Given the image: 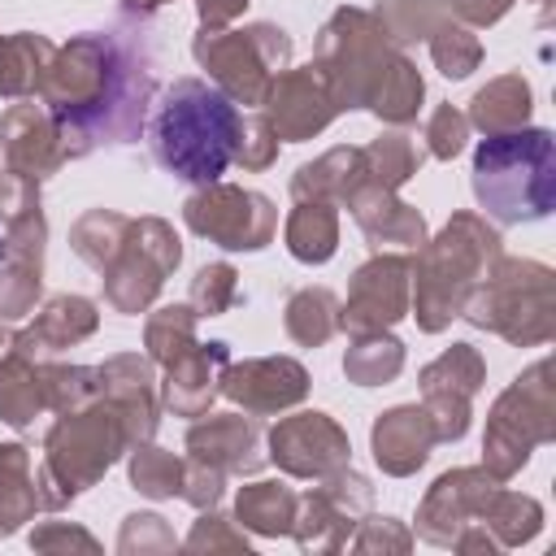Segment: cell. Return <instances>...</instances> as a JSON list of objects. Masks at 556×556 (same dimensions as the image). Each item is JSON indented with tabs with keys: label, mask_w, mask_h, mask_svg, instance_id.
Listing matches in <instances>:
<instances>
[{
	"label": "cell",
	"mask_w": 556,
	"mask_h": 556,
	"mask_svg": "<svg viewBox=\"0 0 556 556\" xmlns=\"http://www.w3.org/2000/svg\"><path fill=\"white\" fill-rule=\"evenodd\" d=\"M460 139H465V122H460L452 109H443V113L434 117V152H439V156H456V152H460Z\"/></svg>",
	"instance_id": "cell-9"
},
{
	"label": "cell",
	"mask_w": 556,
	"mask_h": 556,
	"mask_svg": "<svg viewBox=\"0 0 556 556\" xmlns=\"http://www.w3.org/2000/svg\"><path fill=\"white\" fill-rule=\"evenodd\" d=\"M156 161L182 178V182H217L226 165L239 156L243 117L235 104L200 83V78H174L165 96L156 100L152 126H148Z\"/></svg>",
	"instance_id": "cell-1"
},
{
	"label": "cell",
	"mask_w": 556,
	"mask_h": 556,
	"mask_svg": "<svg viewBox=\"0 0 556 556\" xmlns=\"http://www.w3.org/2000/svg\"><path fill=\"white\" fill-rule=\"evenodd\" d=\"M473 195L504 226L547 217L556 200L552 135L526 126L486 135L473 152Z\"/></svg>",
	"instance_id": "cell-2"
},
{
	"label": "cell",
	"mask_w": 556,
	"mask_h": 556,
	"mask_svg": "<svg viewBox=\"0 0 556 556\" xmlns=\"http://www.w3.org/2000/svg\"><path fill=\"white\" fill-rule=\"evenodd\" d=\"M526 113H530V87L521 78H500L486 91H478V100H473V117L491 135L526 126Z\"/></svg>",
	"instance_id": "cell-6"
},
{
	"label": "cell",
	"mask_w": 556,
	"mask_h": 556,
	"mask_svg": "<svg viewBox=\"0 0 556 556\" xmlns=\"http://www.w3.org/2000/svg\"><path fill=\"white\" fill-rule=\"evenodd\" d=\"M374 447H378V465L391 469V473H408L426 460V447H430V430L421 426V413L413 408H395L378 421L374 430Z\"/></svg>",
	"instance_id": "cell-4"
},
{
	"label": "cell",
	"mask_w": 556,
	"mask_h": 556,
	"mask_svg": "<svg viewBox=\"0 0 556 556\" xmlns=\"http://www.w3.org/2000/svg\"><path fill=\"white\" fill-rule=\"evenodd\" d=\"M447 35H452V43H447V39H439V43H434V56H439L443 74L460 78V74H469V70H473V61H478V43H473V39H465V30H447Z\"/></svg>",
	"instance_id": "cell-8"
},
{
	"label": "cell",
	"mask_w": 556,
	"mask_h": 556,
	"mask_svg": "<svg viewBox=\"0 0 556 556\" xmlns=\"http://www.w3.org/2000/svg\"><path fill=\"white\" fill-rule=\"evenodd\" d=\"M291 495L278 486V482H261L252 491L239 495V517L261 530V534H278V530H291Z\"/></svg>",
	"instance_id": "cell-7"
},
{
	"label": "cell",
	"mask_w": 556,
	"mask_h": 556,
	"mask_svg": "<svg viewBox=\"0 0 556 556\" xmlns=\"http://www.w3.org/2000/svg\"><path fill=\"white\" fill-rule=\"evenodd\" d=\"M478 517H482V526L500 530V543H508V547L530 543V539L539 534V526H543V508H539V500H530V495H513V491H491Z\"/></svg>",
	"instance_id": "cell-5"
},
{
	"label": "cell",
	"mask_w": 556,
	"mask_h": 556,
	"mask_svg": "<svg viewBox=\"0 0 556 556\" xmlns=\"http://www.w3.org/2000/svg\"><path fill=\"white\" fill-rule=\"evenodd\" d=\"M547 365H534L521 378V421H513L504 408H495L491 434H486V465L495 478H508L521 469L534 452V443L552 439V391H547Z\"/></svg>",
	"instance_id": "cell-3"
}]
</instances>
